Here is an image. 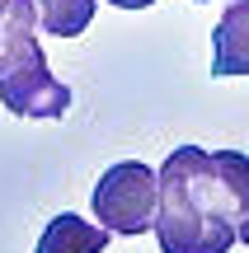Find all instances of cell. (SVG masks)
Masks as SVG:
<instances>
[{
  "label": "cell",
  "instance_id": "1",
  "mask_svg": "<svg viewBox=\"0 0 249 253\" xmlns=\"http://www.w3.org/2000/svg\"><path fill=\"white\" fill-rule=\"evenodd\" d=\"M155 239L160 253H231L235 216L226 197L221 169L212 150L179 145L160 164V202H155Z\"/></svg>",
  "mask_w": 249,
  "mask_h": 253
},
{
  "label": "cell",
  "instance_id": "2",
  "mask_svg": "<svg viewBox=\"0 0 249 253\" xmlns=\"http://www.w3.org/2000/svg\"><path fill=\"white\" fill-rule=\"evenodd\" d=\"M75 94L47 71L33 0H9L0 28V103L19 118H66Z\"/></svg>",
  "mask_w": 249,
  "mask_h": 253
},
{
  "label": "cell",
  "instance_id": "3",
  "mask_svg": "<svg viewBox=\"0 0 249 253\" xmlns=\"http://www.w3.org/2000/svg\"><path fill=\"white\" fill-rule=\"evenodd\" d=\"M155 202H160V173L141 160H122L94 183V216L108 235H146L155 225Z\"/></svg>",
  "mask_w": 249,
  "mask_h": 253
},
{
  "label": "cell",
  "instance_id": "4",
  "mask_svg": "<svg viewBox=\"0 0 249 253\" xmlns=\"http://www.w3.org/2000/svg\"><path fill=\"white\" fill-rule=\"evenodd\" d=\"M212 75L216 80H235V75H249V0H235L221 14L212 33Z\"/></svg>",
  "mask_w": 249,
  "mask_h": 253
},
{
  "label": "cell",
  "instance_id": "5",
  "mask_svg": "<svg viewBox=\"0 0 249 253\" xmlns=\"http://www.w3.org/2000/svg\"><path fill=\"white\" fill-rule=\"evenodd\" d=\"M103 249H108V230L103 225H90L75 211H61V216L47 220L33 253H103Z\"/></svg>",
  "mask_w": 249,
  "mask_h": 253
},
{
  "label": "cell",
  "instance_id": "6",
  "mask_svg": "<svg viewBox=\"0 0 249 253\" xmlns=\"http://www.w3.org/2000/svg\"><path fill=\"white\" fill-rule=\"evenodd\" d=\"M216 169H221L226 197H231L235 216V244H249V155L245 150H212Z\"/></svg>",
  "mask_w": 249,
  "mask_h": 253
},
{
  "label": "cell",
  "instance_id": "7",
  "mask_svg": "<svg viewBox=\"0 0 249 253\" xmlns=\"http://www.w3.org/2000/svg\"><path fill=\"white\" fill-rule=\"evenodd\" d=\"M94 5H99V0H33L38 24L52 38H80L85 28L94 24Z\"/></svg>",
  "mask_w": 249,
  "mask_h": 253
},
{
  "label": "cell",
  "instance_id": "8",
  "mask_svg": "<svg viewBox=\"0 0 249 253\" xmlns=\"http://www.w3.org/2000/svg\"><path fill=\"white\" fill-rule=\"evenodd\" d=\"M108 5H118V9H146V5H155V0H108Z\"/></svg>",
  "mask_w": 249,
  "mask_h": 253
},
{
  "label": "cell",
  "instance_id": "9",
  "mask_svg": "<svg viewBox=\"0 0 249 253\" xmlns=\"http://www.w3.org/2000/svg\"><path fill=\"white\" fill-rule=\"evenodd\" d=\"M5 14H9V0H0V28H5Z\"/></svg>",
  "mask_w": 249,
  "mask_h": 253
},
{
  "label": "cell",
  "instance_id": "10",
  "mask_svg": "<svg viewBox=\"0 0 249 253\" xmlns=\"http://www.w3.org/2000/svg\"><path fill=\"white\" fill-rule=\"evenodd\" d=\"M198 5H202V0H198Z\"/></svg>",
  "mask_w": 249,
  "mask_h": 253
}]
</instances>
